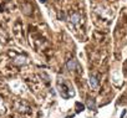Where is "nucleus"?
<instances>
[{
	"label": "nucleus",
	"instance_id": "f257e3e1",
	"mask_svg": "<svg viewBox=\"0 0 127 118\" xmlns=\"http://www.w3.org/2000/svg\"><path fill=\"white\" fill-rule=\"evenodd\" d=\"M66 67L69 71H75L76 69H79V62L77 60H75V58H71V60H69L66 62Z\"/></svg>",
	"mask_w": 127,
	"mask_h": 118
},
{
	"label": "nucleus",
	"instance_id": "f03ea898",
	"mask_svg": "<svg viewBox=\"0 0 127 118\" xmlns=\"http://www.w3.org/2000/svg\"><path fill=\"white\" fill-rule=\"evenodd\" d=\"M26 62H28V60H26V57H25V56H16V57L14 58V64L18 65V66L25 65Z\"/></svg>",
	"mask_w": 127,
	"mask_h": 118
},
{
	"label": "nucleus",
	"instance_id": "7ed1b4c3",
	"mask_svg": "<svg viewBox=\"0 0 127 118\" xmlns=\"http://www.w3.org/2000/svg\"><path fill=\"white\" fill-rule=\"evenodd\" d=\"M80 20H81V15H80V14L74 13V14H71V15H70V21H71L72 24L77 25V24L80 23Z\"/></svg>",
	"mask_w": 127,
	"mask_h": 118
},
{
	"label": "nucleus",
	"instance_id": "20e7f679",
	"mask_svg": "<svg viewBox=\"0 0 127 118\" xmlns=\"http://www.w3.org/2000/svg\"><path fill=\"white\" fill-rule=\"evenodd\" d=\"M89 83H90V86L92 88H97L98 87V78L96 76H91L90 80H89Z\"/></svg>",
	"mask_w": 127,
	"mask_h": 118
},
{
	"label": "nucleus",
	"instance_id": "39448f33",
	"mask_svg": "<svg viewBox=\"0 0 127 118\" xmlns=\"http://www.w3.org/2000/svg\"><path fill=\"white\" fill-rule=\"evenodd\" d=\"M21 9H23V13H24L25 15H30L31 11H32V8H31V5H29V4H24V5L21 6Z\"/></svg>",
	"mask_w": 127,
	"mask_h": 118
},
{
	"label": "nucleus",
	"instance_id": "423d86ee",
	"mask_svg": "<svg viewBox=\"0 0 127 118\" xmlns=\"http://www.w3.org/2000/svg\"><path fill=\"white\" fill-rule=\"evenodd\" d=\"M87 107L90 109H96V103H95V99L94 98H89L87 99Z\"/></svg>",
	"mask_w": 127,
	"mask_h": 118
},
{
	"label": "nucleus",
	"instance_id": "0eeeda50",
	"mask_svg": "<svg viewBox=\"0 0 127 118\" xmlns=\"http://www.w3.org/2000/svg\"><path fill=\"white\" fill-rule=\"evenodd\" d=\"M59 19H62V20H65V14L60 13V14H59Z\"/></svg>",
	"mask_w": 127,
	"mask_h": 118
},
{
	"label": "nucleus",
	"instance_id": "6e6552de",
	"mask_svg": "<svg viewBox=\"0 0 127 118\" xmlns=\"http://www.w3.org/2000/svg\"><path fill=\"white\" fill-rule=\"evenodd\" d=\"M39 1H40V3H42V4H46L47 0H39Z\"/></svg>",
	"mask_w": 127,
	"mask_h": 118
},
{
	"label": "nucleus",
	"instance_id": "1a4fd4ad",
	"mask_svg": "<svg viewBox=\"0 0 127 118\" xmlns=\"http://www.w3.org/2000/svg\"><path fill=\"white\" fill-rule=\"evenodd\" d=\"M0 102H1V101H0Z\"/></svg>",
	"mask_w": 127,
	"mask_h": 118
}]
</instances>
